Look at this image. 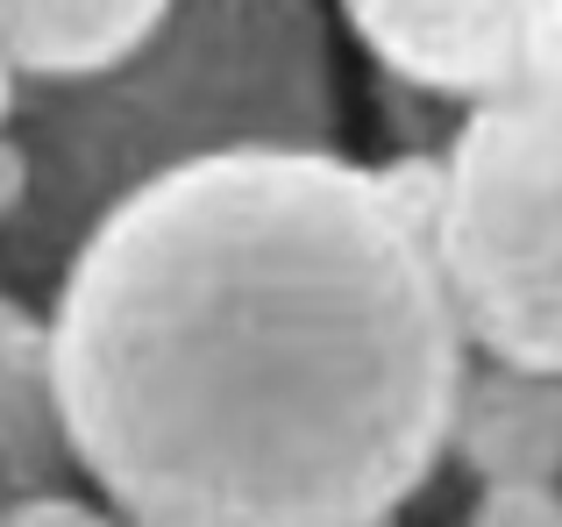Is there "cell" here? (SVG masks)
<instances>
[{"instance_id": "1", "label": "cell", "mask_w": 562, "mask_h": 527, "mask_svg": "<svg viewBox=\"0 0 562 527\" xmlns=\"http://www.w3.org/2000/svg\"><path fill=\"white\" fill-rule=\"evenodd\" d=\"M463 363L427 228L335 143L157 171L50 278L71 471L136 527L398 520Z\"/></svg>"}, {"instance_id": "2", "label": "cell", "mask_w": 562, "mask_h": 527, "mask_svg": "<svg viewBox=\"0 0 562 527\" xmlns=\"http://www.w3.org/2000/svg\"><path fill=\"white\" fill-rule=\"evenodd\" d=\"M342 128L328 0H171L128 57L22 79L8 136L29 200L0 236V285H50L71 243L157 171L221 150H321Z\"/></svg>"}, {"instance_id": "3", "label": "cell", "mask_w": 562, "mask_h": 527, "mask_svg": "<svg viewBox=\"0 0 562 527\" xmlns=\"http://www.w3.org/2000/svg\"><path fill=\"white\" fill-rule=\"evenodd\" d=\"M562 79L470 100L441 143L427 222L441 292L470 357L562 371Z\"/></svg>"}, {"instance_id": "4", "label": "cell", "mask_w": 562, "mask_h": 527, "mask_svg": "<svg viewBox=\"0 0 562 527\" xmlns=\"http://www.w3.org/2000/svg\"><path fill=\"white\" fill-rule=\"evenodd\" d=\"M335 8L384 79L456 108L562 79V0H335Z\"/></svg>"}, {"instance_id": "5", "label": "cell", "mask_w": 562, "mask_h": 527, "mask_svg": "<svg viewBox=\"0 0 562 527\" xmlns=\"http://www.w3.org/2000/svg\"><path fill=\"white\" fill-rule=\"evenodd\" d=\"M441 463L492 485V478H562V385L555 371H527V363L470 357L449 400V435H441Z\"/></svg>"}, {"instance_id": "6", "label": "cell", "mask_w": 562, "mask_h": 527, "mask_svg": "<svg viewBox=\"0 0 562 527\" xmlns=\"http://www.w3.org/2000/svg\"><path fill=\"white\" fill-rule=\"evenodd\" d=\"M71 442L50 378V321L0 285V500L71 485Z\"/></svg>"}, {"instance_id": "7", "label": "cell", "mask_w": 562, "mask_h": 527, "mask_svg": "<svg viewBox=\"0 0 562 527\" xmlns=\"http://www.w3.org/2000/svg\"><path fill=\"white\" fill-rule=\"evenodd\" d=\"M171 0H0V51L22 79H86L128 57Z\"/></svg>"}, {"instance_id": "8", "label": "cell", "mask_w": 562, "mask_h": 527, "mask_svg": "<svg viewBox=\"0 0 562 527\" xmlns=\"http://www.w3.org/2000/svg\"><path fill=\"white\" fill-rule=\"evenodd\" d=\"M463 527H562V492L549 478H492V485H470Z\"/></svg>"}, {"instance_id": "9", "label": "cell", "mask_w": 562, "mask_h": 527, "mask_svg": "<svg viewBox=\"0 0 562 527\" xmlns=\"http://www.w3.org/2000/svg\"><path fill=\"white\" fill-rule=\"evenodd\" d=\"M0 527H128L114 506L79 500L71 485L57 492H22V500H0Z\"/></svg>"}, {"instance_id": "10", "label": "cell", "mask_w": 562, "mask_h": 527, "mask_svg": "<svg viewBox=\"0 0 562 527\" xmlns=\"http://www.w3.org/2000/svg\"><path fill=\"white\" fill-rule=\"evenodd\" d=\"M22 200H29V165H22V143H14L8 128H0V236L14 228Z\"/></svg>"}, {"instance_id": "11", "label": "cell", "mask_w": 562, "mask_h": 527, "mask_svg": "<svg viewBox=\"0 0 562 527\" xmlns=\"http://www.w3.org/2000/svg\"><path fill=\"white\" fill-rule=\"evenodd\" d=\"M14 93H22V71L8 65V51H0V128L14 122Z\"/></svg>"}, {"instance_id": "12", "label": "cell", "mask_w": 562, "mask_h": 527, "mask_svg": "<svg viewBox=\"0 0 562 527\" xmlns=\"http://www.w3.org/2000/svg\"><path fill=\"white\" fill-rule=\"evenodd\" d=\"M371 527H398V520H371Z\"/></svg>"}]
</instances>
